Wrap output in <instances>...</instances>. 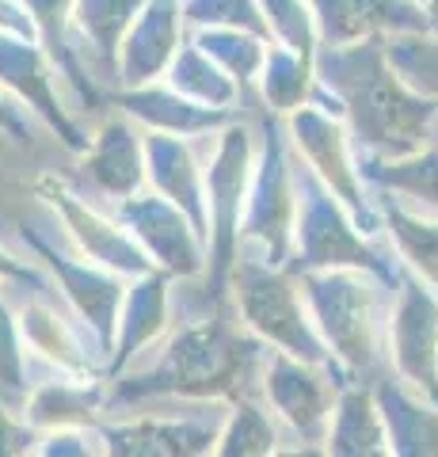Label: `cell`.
Here are the masks:
<instances>
[{
	"label": "cell",
	"instance_id": "obj_5",
	"mask_svg": "<svg viewBox=\"0 0 438 457\" xmlns=\"http://www.w3.org/2000/svg\"><path fill=\"white\" fill-rule=\"evenodd\" d=\"M293 153V149H290ZM293 233H290V270H324V267H366L393 278L397 260L385 237H370L355 221L328 183H320L298 156H293Z\"/></svg>",
	"mask_w": 438,
	"mask_h": 457
},
{
	"label": "cell",
	"instance_id": "obj_1",
	"mask_svg": "<svg viewBox=\"0 0 438 457\" xmlns=\"http://www.w3.org/2000/svg\"><path fill=\"white\" fill-rule=\"evenodd\" d=\"M263 351L267 343L240 324L229 297L206 309H176L168 332L107 378V416L145 400H229L260 385Z\"/></svg>",
	"mask_w": 438,
	"mask_h": 457
},
{
	"label": "cell",
	"instance_id": "obj_16",
	"mask_svg": "<svg viewBox=\"0 0 438 457\" xmlns=\"http://www.w3.org/2000/svg\"><path fill=\"white\" fill-rule=\"evenodd\" d=\"M111 213L130 228V237L153 267L172 278H202L206 275V237L187 213L153 187H141L130 198L111 206Z\"/></svg>",
	"mask_w": 438,
	"mask_h": 457
},
{
	"label": "cell",
	"instance_id": "obj_7",
	"mask_svg": "<svg viewBox=\"0 0 438 457\" xmlns=\"http://www.w3.org/2000/svg\"><path fill=\"white\" fill-rule=\"evenodd\" d=\"M20 245L31 252V260L50 275L58 297L69 305V312L80 320V328L95 339V347H100L103 359H107L111 339H115L119 305H122V294H126V278L100 267V263H92L88 255H80L65 240V233L50 213L46 218H23L20 221Z\"/></svg>",
	"mask_w": 438,
	"mask_h": 457
},
{
	"label": "cell",
	"instance_id": "obj_31",
	"mask_svg": "<svg viewBox=\"0 0 438 457\" xmlns=\"http://www.w3.org/2000/svg\"><path fill=\"white\" fill-rule=\"evenodd\" d=\"M161 80H168L176 92H183L187 99H194V104H206V107L240 111L248 104V92L240 88V84L225 73V69L191 35L179 42L172 65H168V73Z\"/></svg>",
	"mask_w": 438,
	"mask_h": 457
},
{
	"label": "cell",
	"instance_id": "obj_39",
	"mask_svg": "<svg viewBox=\"0 0 438 457\" xmlns=\"http://www.w3.org/2000/svg\"><path fill=\"white\" fill-rule=\"evenodd\" d=\"M35 438L38 431L27 423L16 408H8L0 400V457H23L35 450Z\"/></svg>",
	"mask_w": 438,
	"mask_h": 457
},
{
	"label": "cell",
	"instance_id": "obj_10",
	"mask_svg": "<svg viewBox=\"0 0 438 457\" xmlns=\"http://www.w3.org/2000/svg\"><path fill=\"white\" fill-rule=\"evenodd\" d=\"M343 385L339 366L305 362L298 354H286L278 347L263 351L260 362V396L275 420L286 431L290 450L286 453H324V431L332 420L335 393Z\"/></svg>",
	"mask_w": 438,
	"mask_h": 457
},
{
	"label": "cell",
	"instance_id": "obj_22",
	"mask_svg": "<svg viewBox=\"0 0 438 457\" xmlns=\"http://www.w3.org/2000/svg\"><path fill=\"white\" fill-rule=\"evenodd\" d=\"M20 416L35 431L73 423H100L107 416V378L103 374H65V370H38Z\"/></svg>",
	"mask_w": 438,
	"mask_h": 457
},
{
	"label": "cell",
	"instance_id": "obj_30",
	"mask_svg": "<svg viewBox=\"0 0 438 457\" xmlns=\"http://www.w3.org/2000/svg\"><path fill=\"white\" fill-rule=\"evenodd\" d=\"M359 171L370 191H385L401 203L438 213V134L404 156H359Z\"/></svg>",
	"mask_w": 438,
	"mask_h": 457
},
{
	"label": "cell",
	"instance_id": "obj_3",
	"mask_svg": "<svg viewBox=\"0 0 438 457\" xmlns=\"http://www.w3.org/2000/svg\"><path fill=\"white\" fill-rule=\"evenodd\" d=\"M302 282L305 309L328 347L339 374L351 381H377L389 370L385 362V328L393 278L366 267H324L293 270Z\"/></svg>",
	"mask_w": 438,
	"mask_h": 457
},
{
	"label": "cell",
	"instance_id": "obj_25",
	"mask_svg": "<svg viewBox=\"0 0 438 457\" xmlns=\"http://www.w3.org/2000/svg\"><path fill=\"white\" fill-rule=\"evenodd\" d=\"M381 420L389 435V457H434L438 453V400L423 396L397 374H381L370 381Z\"/></svg>",
	"mask_w": 438,
	"mask_h": 457
},
{
	"label": "cell",
	"instance_id": "obj_37",
	"mask_svg": "<svg viewBox=\"0 0 438 457\" xmlns=\"http://www.w3.org/2000/svg\"><path fill=\"white\" fill-rule=\"evenodd\" d=\"M179 12L187 31H194V27H240V31H256L271 38L260 0H179Z\"/></svg>",
	"mask_w": 438,
	"mask_h": 457
},
{
	"label": "cell",
	"instance_id": "obj_15",
	"mask_svg": "<svg viewBox=\"0 0 438 457\" xmlns=\"http://www.w3.org/2000/svg\"><path fill=\"white\" fill-rule=\"evenodd\" d=\"M0 88H4L20 107L31 111L38 126L62 141V145L80 156L88 145V130L77 122L73 104L62 88V77L54 69L50 54L42 50V42L31 35L0 31Z\"/></svg>",
	"mask_w": 438,
	"mask_h": 457
},
{
	"label": "cell",
	"instance_id": "obj_32",
	"mask_svg": "<svg viewBox=\"0 0 438 457\" xmlns=\"http://www.w3.org/2000/svg\"><path fill=\"white\" fill-rule=\"evenodd\" d=\"M313 84H317L313 57L298 54V50H286V46H278V42L267 46V57L260 65V77H256V92L263 99V111L286 119L290 111L309 104Z\"/></svg>",
	"mask_w": 438,
	"mask_h": 457
},
{
	"label": "cell",
	"instance_id": "obj_41",
	"mask_svg": "<svg viewBox=\"0 0 438 457\" xmlns=\"http://www.w3.org/2000/svg\"><path fill=\"white\" fill-rule=\"evenodd\" d=\"M0 130L16 141H35V119L31 111L20 107L4 88H0Z\"/></svg>",
	"mask_w": 438,
	"mask_h": 457
},
{
	"label": "cell",
	"instance_id": "obj_27",
	"mask_svg": "<svg viewBox=\"0 0 438 457\" xmlns=\"http://www.w3.org/2000/svg\"><path fill=\"white\" fill-rule=\"evenodd\" d=\"M324 457H389V435L377 396L366 381L343 378L324 431Z\"/></svg>",
	"mask_w": 438,
	"mask_h": 457
},
{
	"label": "cell",
	"instance_id": "obj_14",
	"mask_svg": "<svg viewBox=\"0 0 438 457\" xmlns=\"http://www.w3.org/2000/svg\"><path fill=\"white\" fill-rule=\"evenodd\" d=\"M16 309L23 343L38 370H65V374H103V351L69 312L54 286L4 282Z\"/></svg>",
	"mask_w": 438,
	"mask_h": 457
},
{
	"label": "cell",
	"instance_id": "obj_24",
	"mask_svg": "<svg viewBox=\"0 0 438 457\" xmlns=\"http://www.w3.org/2000/svg\"><path fill=\"white\" fill-rule=\"evenodd\" d=\"M313 12L320 46H343L366 35L427 31V20L412 0H305Z\"/></svg>",
	"mask_w": 438,
	"mask_h": 457
},
{
	"label": "cell",
	"instance_id": "obj_13",
	"mask_svg": "<svg viewBox=\"0 0 438 457\" xmlns=\"http://www.w3.org/2000/svg\"><path fill=\"white\" fill-rule=\"evenodd\" d=\"M389 374L438 400V290L397 263L385 328Z\"/></svg>",
	"mask_w": 438,
	"mask_h": 457
},
{
	"label": "cell",
	"instance_id": "obj_4",
	"mask_svg": "<svg viewBox=\"0 0 438 457\" xmlns=\"http://www.w3.org/2000/svg\"><path fill=\"white\" fill-rule=\"evenodd\" d=\"M256 122L236 114L210 134H199L202 156V187H206V275L194 278L210 302L229 297V270L236 260L240 213H244V195L256 164Z\"/></svg>",
	"mask_w": 438,
	"mask_h": 457
},
{
	"label": "cell",
	"instance_id": "obj_29",
	"mask_svg": "<svg viewBox=\"0 0 438 457\" xmlns=\"http://www.w3.org/2000/svg\"><path fill=\"white\" fill-rule=\"evenodd\" d=\"M290 450L286 431L260 396V385L225 400V420L214 442V457H282Z\"/></svg>",
	"mask_w": 438,
	"mask_h": 457
},
{
	"label": "cell",
	"instance_id": "obj_33",
	"mask_svg": "<svg viewBox=\"0 0 438 457\" xmlns=\"http://www.w3.org/2000/svg\"><path fill=\"white\" fill-rule=\"evenodd\" d=\"M187 35L252 96L271 38H263L256 31H240V27H194V31H187Z\"/></svg>",
	"mask_w": 438,
	"mask_h": 457
},
{
	"label": "cell",
	"instance_id": "obj_26",
	"mask_svg": "<svg viewBox=\"0 0 438 457\" xmlns=\"http://www.w3.org/2000/svg\"><path fill=\"white\" fill-rule=\"evenodd\" d=\"M20 4L27 8V16H31L35 38L42 42V50L50 54L54 69H58L69 104L80 111H100L103 88H100V80L88 73V65L80 62L73 38H69V8H73V0H20Z\"/></svg>",
	"mask_w": 438,
	"mask_h": 457
},
{
	"label": "cell",
	"instance_id": "obj_23",
	"mask_svg": "<svg viewBox=\"0 0 438 457\" xmlns=\"http://www.w3.org/2000/svg\"><path fill=\"white\" fill-rule=\"evenodd\" d=\"M111 96H115V107L130 114L141 130H161V134H179V137L210 134L229 119H236V114H244V111H221V107L194 104V99L176 92L168 80H149V84H137V88H119Z\"/></svg>",
	"mask_w": 438,
	"mask_h": 457
},
{
	"label": "cell",
	"instance_id": "obj_12",
	"mask_svg": "<svg viewBox=\"0 0 438 457\" xmlns=\"http://www.w3.org/2000/svg\"><path fill=\"white\" fill-rule=\"evenodd\" d=\"M35 198H38V206L58 221L69 245L80 255H88L92 263L115 270L122 278H137V275H145V270H153V260L141 252V245L130 237V228L111 210L95 206V198L77 191L73 183H65L58 176H42L35 183Z\"/></svg>",
	"mask_w": 438,
	"mask_h": 457
},
{
	"label": "cell",
	"instance_id": "obj_36",
	"mask_svg": "<svg viewBox=\"0 0 438 457\" xmlns=\"http://www.w3.org/2000/svg\"><path fill=\"white\" fill-rule=\"evenodd\" d=\"M260 12L267 20V35L271 42L286 50H298L313 57L320 46V35H317V23H313V12H309L305 0H260Z\"/></svg>",
	"mask_w": 438,
	"mask_h": 457
},
{
	"label": "cell",
	"instance_id": "obj_11",
	"mask_svg": "<svg viewBox=\"0 0 438 457\" xmlns=\"http://www.w3.org/2000/svg\"><path fill=\"white\" fill-rule=\"evenodd\" d=\"M282 126H286V141H290L293 156H298L320 183H328L332 195L355 213V221L366 233L381 237L374 191L366 187V179L359 171V153L351 145L343 119L309 99L298 111H290L286 119H282Z\"/></svg>",
	"mask_w": 438,
	"mask_h": 457
},
{
	"label": "cell",
	"instance_id": "obj_6",
	"mask_svg": "<svg viewBox=\"0 0 438 457\" xmlns=\"http://www.w3.org/2000/svg\"><path fill=\"white\" fill-rule=\"evenodd\" d=\"M225 290H229V302L236 309L240 324L256 339H263L267 347L298 354L305 362L335 366L305 309L302 282L290 267H275V263H263L252 252H236Z\"/></svg>",
	"mask_w": 438,
	"mask_h": 457
},
{
	"label": "cell",
	"instance_id": "obj_28",
	"mask_svg": "<svg viewBox=\"0 0 438 457\" xmlns=\"http://www.w3.org/2000/svg\"><path fill=\"white\" fill-rule=\"evenodd\" d=\"M374 206L393 260L438 290V213L416 210L385 191H374Z\"/></svg>",
	"mask_w": 438,
	"mask_h": 457
},
{
	"label": "cell",
	"instance_id": "obj_2",
	"mask_svg": "<svg viewBox=\"0 0 438 457\" xmlns=\"http://www.w3.org/2000/svg\"><path fill=\"white\" fill-rule=\"evenodd\" d=\"M317 84L309 99L339 114L359 156H404L434 137L438 104L393 69L385 35H366L343 46H317Z\"/></svg>",
	"mask_w": 438,
	"mask_h": 457
},
{
	"label": "cell",
	"instance_id": "obj_18",
	"mask_svg": "<svg viewBox=\"0 0 438 457\" xmlns=\"http://www.w3.org/2000/svg\"><path fill=\"white\" fill-rule=\"evenodd\" d=\"M172 320H176L172 275H164V270L153 267L137 278H126V294H122V305H119L115 339H111V351H107L103 378L122 374L149 343H157L168 332Z\"/></svg>",
	"mask_w": 438,
	"mask_h": 457
},
{
	"label": "cell",
	"instance_id": "obj_8",
	"mask_svg": "<svg viewBox=\"0 0 438 457\" xmlns=\"http://www.w3.org/2000/svg\"><path fill=\"white\" fill-rule=\"evenodd\" d=\"M256 164H252L244 213H240L236 252H252L263 263L286 267L290 260V233H293V153L286 141V126L278 114L263 111L256 122Z\"/></svg>",
	"mask_w": 438,
	"mask_h": 457
},
{
	"label": "cell",
	"instance_id": "obj_19",
	"mask_svg": "<svg viewBox=\"0 0 438 457\" xmlns=\"http://www.w3.org/2000/svg\"><path fill=\"white\" fill-rule=\"evenodd\" d=\"M183 38H187V23H183L179 0H145L119 46V88L161 80Z\"/></svg>",
	"mask_w": 438,
	"mask_h": 457
},
{
	"label": "cell",
	"instance_id": "obj_40",
	"mask_svg": "<svg viewBox=\"0 0 438 457\" xmlns=\"http://www.w3.org/2000/svg\"><path fill=\"white\" fill-rule=\"evenodd\" d=\"M0 282H27V286H54L50 275L42 270L35 260L27 255H16L0 245Z\"/></svg>",
	"mask_w": 438,
	"mask_h": 457
},
{
	"label": "cell",
	"instance_id": "obj_17",
	"mask_svg": "<svg viewBox=\"0 0 438 457\" xmlns=\"http://www.w3.org/2000/svg\"><path fill=\"white\" fill-rule=\"evenodd\" d=\"M80 176L88 183V195L107 198L111 206L145 187L141 126L126 111H107L88 130V145L80 153Z\"/></svg>",
	"mask_w": 438,
	"mask_h": 457
},
{
	"label": "cell",
	"instance_id": "obj_21",
	"mask_svg": "<svg viewBox=\"0 0 438 457\" xmlns=\"http://www.w3.org/2000/svg\"><path fill=\"white\" fill-rule=\"evenodd\" d=\"M141 4L145 0H73L69 8V38L103 92L119 88V46Z\"/></svg>",
	"mask_w": 438,
	"mask_h": 457
},
{
	"label": "cell",
	"instance_id": "obj_9",
	"mask_svg": "<svg viewBox=\"0 0 438 457\" xmlns=\"http://www.w3.org/2000/svg\"><path fill=\"white\" fill-rule=\"evenodd\" d=\"M221 420L225 400H145L95 427L107 457H202L214 453Z\"/></svg>",
	"mask_w": 438,
	"mask_h": 457
},
{
	"label": "cell",
	"instance_id": "obj_38",
	"mask_svg": "<svg viewBox=\"0 0 438 457\" xmlns=\"http://www.w3.org/2000/svg\"><path fill=\"white\" fill-rule=\"evenodd\" d=\"M31 457H107L103 438L95 423H73V427H50L38 431Z\"/></svg>",
	"mask_w": 438,
	"mask_h": 457
},
{
	"label": "cell",
	"instance_id": "obj_20",
	"mask_svg": "<svg viewBox=\"0 0 438 457\" xmlns=\"http://www.w3.org/2000/svg\"><path fill=\"white\" fill-rule=\"evenodd\" d=\"M145 145V187L176 203L206 237V187H202V156L199 137H179L161 130H141Z\"/></svg>",
	"mask_w": 438,
	"mask_h": 457
},
{
	"label": "cell",
	"instance_id": "obj_43",
	"mask_svg": "<svg viewBox=\"0 0 438 457\" xmlns=\"http://www.w3.org/2000/svg\"><path fill=\"white\" fill-rule=\"evenodd\" d=\"M412 4L423 12V20H427V31H438V0H412Z\"/></svg>",
	"mask_w": 438,
	"mask_h": 457
},
{
	"label": "cell",
	"instance_id": "obj_42",
	"mask_svg": "<svg viewBox=\"0 0 438 457\" xmlns=\"http://www.w3.org/2000/svg\"><path fill=\"white\" fill-rule=\"evenodd\" d=\"M0 31H16V35H31L35 38V27L31 16L20 0H0Z\"/></svg>",
	"mask_w": 438,
	"mask_h": 457
},
{
	"label": "cell",
	"instance_id": "obj_34",
	"mask_svg": "<svg viewBox=\"0 0 438 457\" xmlns=\"http://www.w3.org/2000/svg\"><path fill=\"white\" fill-rule=\"evenodd\" d=\"M35 378H38V366L31 359V351H27L12 297L4 290V282H0V400L20 411Z\"/></svg>",
	"mask_w": 438,
	"mask_h": 457
},
{
	"label": "cell",
	"instance_id": "obj_35",
	"mask_svg": "<svg viewBox=\"0 0 438 457\" xmlns=\"http://www.w3.org/2000/svg\"><path fill=\"white\" fill-rule=\"evenodd\" d=\"M385 54L408 88L438 104V31H397L385 35Z\"/></svg>",
	"mask_w": 438,
	"mask_h": 457
},
{
	"label": "cell",
	"instance_id": "obj_44",
	"mask_svg": "<svg viewBox=\"0 0 438 457\" xmlns=\"http://www.w3.org/2000/svg\"><path fill=\"white\" fill-rule=\"evenodd\" d=\"M434 134H438V119H434Z\"/></svg>",
	"mask_w": 438,
	"mask_h": 457
}]
</instances>
